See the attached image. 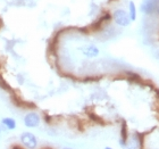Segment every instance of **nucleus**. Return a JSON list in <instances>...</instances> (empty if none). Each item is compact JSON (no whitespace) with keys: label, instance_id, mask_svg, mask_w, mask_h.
Masks as SVG:
<instances>
[{"label":"nucleus","instance_id":"obj_1","mask_svg":"<svg viewBox=\"0 0 159 149\" xmlns=\"http://www.w3.org/2000/svg\"><path fill=\"white\" fill-rule=\"evenodd\" d=\"M20 142L27 149H35L38 146V139L33 133L24 132L20 134Z\"/></svg>","mask_w":159,"mask_h":149},{"label":"nucleus","instance_id":"obj_2","mask_svg":"<svg viewBox=\"0 0 159 149\" xmlns=\"http://www.w3.org/2000/svg\"><path fill=\"white\" fill-rule=\"evenodd\" d=\"M114 20L120 26H127L131 23L129 14H126V12H124L122 9L115 10V13H114Z\"/></svg>","mask_w":159,"mask_h":149},{"label":"nucleus","instance_id":"obj_3","mask_svg":"<svg viewBox=\"0 0 159 149\" xmlns=\"http://www.w3.org/2000/svg\"><path fill=\"white\" fill-rule=\"evenodd\" d=\"M40 124V116L37 113H29L24 117V125L26 128L33 129V128H38Z\"/></svg>","mask_w":159,"mask_h":149},{"label":"nucleus","instance_id":"obj_4","mask_svg":"<svg viewBox=\"0 0 159 149\" xmlns=\"http://www.w3.org/2000/svg\"><path fill=\"white\" fill-rule=\"evenodd\" d=\"M159 0H143L141 10L144 14H151L157 9V2Z\"/></svg>","mask_w":159,"mask_h":149},{"label":"nucleus","instance_id":"obj_5","mask_svg":"<svg viewBox=\"0 0 159 149\" xmlns=\"http://www.w3.org/2000/svg\"><path fill=\"white\" fill-rule=\"evenodd\" d=\"M81 50H82L83 55H85L86 57H90V58L97 57L99 55V49L96 46H85L81 48Z\"/></svg>","mask_w":159,"mask_h":149},{"label":"nucleus","instance_id":"obj_6","mask_svg":"<svg viewBox=\"0 0 159 149\" xmlns=\"http://www.w3.org/2000/svg\"><path fill=\"white\" fill-rule=\"evenodd\" d=\"M1 123H2V125L5 126L7 130L16 129V122H15V119H11V117H5V119H2Z\"/></svg>","mask_w":159,"mask_h":149},{"label":"nucleus","instance_id":"obj_7","mask_svg":"<svg viewBox=\"0 0 159 149\" xmlns=\"http://www.w3.org/2000/svg\"><path fill=\"white\" fill-rule=\"evenodd\" d=\"M125 149H138L139 148V141L135 138V136H133L129 141H126L125 143Z\"/></svg>","mask_w":159,"mask_h":149},{"label":"nucleus","instance_id":"obj_8","mask_svg":"<svg viewBox=\"0 0 159 149\" xmlns=\"http://www.w3.org/2000/svg\"><path fill=\"white\" fill-rule=\"evenodd\" d=\"M136 18V9H135V5L133 1L129 2V20L134 21Z\"/></svg>","mask_w":159,"mask_h":149},{"label":"nucleus","instance_id":"obj_9","mask_svg":"<svg viewBox=\"0 0 159 149\" xmlns=\"http://www.w3.org/2000/svg\"><path fill=\"white\" fill-rule=\"evenodd\" d=\"M13 149H22V148H20V147L15 146V147H13Z\"/></svg>","mask_w":159,"mask_h":149},{"label":"nucleus","instance_id":"obj_10","mask_svg":"<svg viewBox=\"0 0 159 149\" xmlns=\"http://www.w3.org/2000/svg\"><path fill=\"white\" fill-rule=\"evenodd\" d=\"M105 149H113V148H111V147H106Z\"/></svg>","mask_w":159,"mask_h":149},{"label":"nucleus","instance_id":"obj_11","mask_svg":"<svg viewBox=\"0 0 159 149\" xmlns=\"http://www.w3.org/2000/svg\"><path fill=\"white\" fill-rule=\"evenodd\" d=\"M63 149H73V148H68V147H66V148H63Z\"/></svg>","mask_w":159,"mask_h":149},{"label":"nucleus","instance_id":"obj_12","mask_svg":"<svg viewBox=\"0 0 159 149\" xmlns=\"http://www.w3.org/2000/svg\"><path fill=\"white\" fill-rule=\"evenodd\" d=\"M0 137H1V129H0Z\"/></svg>","mask_w":159,"mask_h":149},{"label":"nucleus","instance_id":"obj_13","mask_svg":"<svg viewBox=\"0 0 159 149\" xmlns=\"http://www.w3.org/2000/svg\"><path fill=\"white\" fill-rule=\"evenodd\" d=\"M158 12H159V9H158Z\"/></svg>","mask_w":159,"mask_h":149}]
</instances>
